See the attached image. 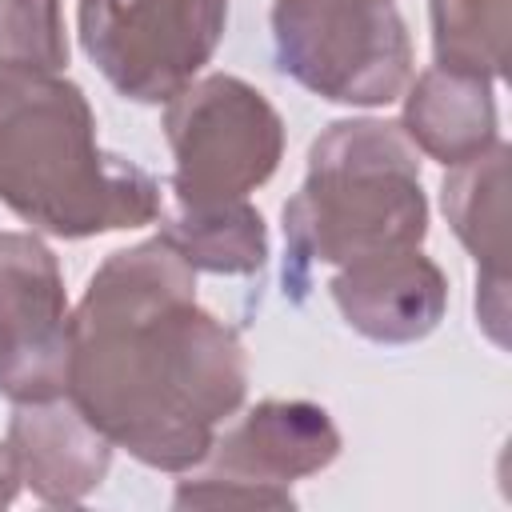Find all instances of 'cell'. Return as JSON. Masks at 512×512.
<instances>
[{"mask_svg":"<svg viewBox=\"0 0 512 512\" xmlns=\"http://www.w3.org/2000/svg\"><path fill=\"white\" fill-rule=\"evenodd\" d=\"M176 208L248 200L284 160V120L272 100L228 72L184 84L164 104Z\"/></svg>","mask_w":512,"mask_h":512,"instance_id":"obj_5","label":"cell"},{"mask_svg":"<svg viewBox=\"0 0 512 512\" xmlns=\"http://www.w3.org/2000/svg\"><path fill=\"white\" fill-rule=\"evenodd\" d=\"M160 236L196 268L216 276H252L268 264V224L248 200L212 208H176Z\"/></svg>","mask_w":512,"mask_h":512,"instance_id":"obj_13","label":"cell"},{"mask_svg":"<svg viewBox=\"0 0 512 512\" xmlns=\"http://www.w3.org/2000/svg\"><path fill=\"white\" fill-rule=\"evenodd\" d=\"M68 28L60 0H0V68L64 72Z\"/></svg>","mask_w":512,"mask_h":512,"instance_id":"obj_15","label":"cell"},{"mask_svg":"<svg viewBox=\"0 0 512 512\" xmlns=\"http://www.w3.org/2000/svg\"><path fill=\"white\" fill-rule=\"evenodd\" d=\"M20 472H16V460L8 452V444H0V508H8L16 496H20Z\"/></svg>","mask_w":512,"mask_h":512,"instance_id":"obj_16","label":"cell"},{"mask_svg":"<svg viewBox=\"0 0 512 512\" xmlns=\"http://www.w3.org/2000/svg\"><path fill=\"white\" fill-rule=\"evenodd\" d=\"M440 68L500 80L508 68V0H428Z\"/></svg>","mask_w":512,"mask_h":512,"instance_id":"obj_14","label":"cell"},{"mask_svg":"<svg viewBox=\"0 0 512 512\" xmlns=\"http://www.w3.org/2000/svg\"><path fill=\"white\" fill-rule=\"evenodd\" d=\"M276 68L332 104L380 108L412 80V36L392 0H272Z\"/></svg>","mask_w":512,"mask_h":512,"instance_id":"obj_4","label":"cell"},{"mask_svg":"<svg viewBox=\"0 0 512 512\" xmlns=\"http://www.w3.org/2000/svg\"><path fill=\"white\" fill-rule=\"evenodd\" d=\"M340 456V428L312 400H260L208 448V468L176 484V508H292V480Z\"/></svg>","mask_w":512,"mask_h":512,"instance_id":"obj_7","label":"cell"},{"mask_svg":"<svg viewBox=\"0 0 512 512\" xmlns=\"http://www.w3.org/2000/svg\"><path fill=\"white\" fill-rule=\"evenodd\" d=\"M344 324L372 344H416L448 312V280L420 248L376 252L328 280Z\"/></svg>","mask_w":512,"mask_h":512,"instance_id":"obj_9","label":"cell"},{"mask_svg":"<svg viewBox=\"0 0 512 512\" xmlns=\"http://www.w3.org/2000/svg\"><path fill=\"white\" fill-rule=\"evenodd\" d=\"M80 48L136 104H168L216 56L228 0H80Z\"/></svg>","mask_w":512,"mask_h":512,"instance_id":"obj_6","label":"cell"},{"mask_svg":"<svg viewBox=\"0 0 512 512\" xmlns=\"http://www.w3.org/2000/svg\"><path fill=\"white\" fill-rule=\"evenodd\" d=\"M428 236V196L412 140L392 120H336L308 148L300 192L284 204L288 264L284 284H304L308 268L420 248Z\"/></svg>","mask_w":512,"mask_h":512,"instance_id":"obj_3","label":"cell"},{"mask_svg":"<svg viewBox=\"0 0 512 512\" xmlns=\"http://www.w3.org/2000/svg\"><path fill=\"white\" fill-rule=\"evenodd\" d=\"M508 156L512 148L496 140L480 156L452 164L440 184V208L480 264L476 292H508Z\"/></svg>","mask_w":512,"mask_h":512,"instance_id":"obj_12","label":"cell"},{"mask_svg":"<svg viewBox=\"0 0 512 512\" xmlns=\"http://www.w3.org/2000/svg\"><path fill=\"white\" fill-rule=\"evenodd\" d=\"M68 360L72 308L52 248L32 232H0V396H64Z\"/></svg>","mask_w":512,"mask_h":512,"instance_id":"obj_8","label":"cell"},{"mask_svg":"<svg viewBox=\"0 0 512 512\" xmlns=\"http://www.w3.org/2000/svg\"><path fill=\"white\" fill-rule=\"evenodd\" d=\"M8 452L20 484L56 508L80 504L112 468V440L72 404V396L16 404L8 420Z\"/></svg>","mask_w":512,"mask_h":512,"instance_id":"obj_10","label":"cell"},{"mask_svg":"<svg viewBox=\"0 0 512 512\" xmlns=\"http://www.w3.org/2000/svg\"><path fill=\"white\" fill-rule=\"evenodd\" d=\"M0 204L60 240L164 216L156 176L100 148L84 88L28 68H0Z\"/></svg>","mask_w":512,"mask_h":512,"instance_id":"obj_2","label":"cell"},{"mask_svg":"<svg viewBox=\"0 0 512 512\" xmlns=\"http://www.w3.org/2000/svg\"><path fill=\"white\" fill-rule=\"evenodd\" d=\"M72 404L156 472L204 464L248 396L240 332L196 304V268L156 232L112 252L72 312Z\"/></svg>","mask_w":512,"mask_h":512,"instance_id":"obj_1","label":"cell"},{"mask_svg":"<svg viewBox=\"0 0 512 512\" xmlns=\"http://www.w3.org/2000/svg\"><path fill=\"white\" fill-rule=\"evenodd\" d=\"M400 132L416 152L440 160L444 168L480 156L500 140L492 80L440 64L424 68L404 88Z\"/></svg>","mask_w":512,"mask_h":512,"instance_id":"obj_11","label":"cell"}]
</instances>
